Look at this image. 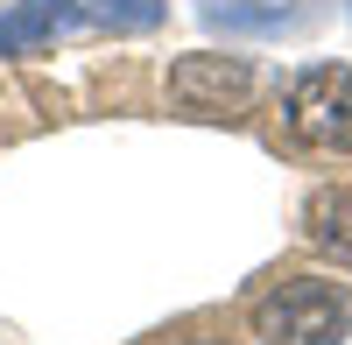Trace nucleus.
I'll return each instance as SVG.
<instances>
[{
	"instance_id": "6",
	"label": "nucleus",
	"mask_w": 352,
	"mask_h": 345,
	"mask_svg": "<svg viewBox=\"0 0 352 345\" xmlns=\"http://www.w3.org/2000/svg\"><path fill=\"white\" fill-rule=\"evenodd\" d=\"M99 21H113V28H155L162 21V0H99Z\"/></svg>"
},
{
	"instance_id": "2",
	"label": "nucleus",
	"mask_w": 352,
	"mask_h": 345,
	"mask_svg": "<svg viewBox=\"0 0 352 345\" xmlns=\"http://www.w3.org/2000/svg\"><path fill=\"white\" fill-rule=\"evenodd\" d=\"M282 120L289 134L317 155H345L352 148V71L345 64H310L289 78L282 92Z\"/></svg>"
},
{
	"instance_id": "7",
	"label": "nucleus",
	"mask_w": 352,
	"mask_h": 345,
	"mask_svg": "<svg viewBox=\"0 0 352 345\" xmlns=\"http://www.w3.org/2000/svg\"><path fill=\"white\" fill-rule=\"evenodd\" d=\"M240 8H247V0H204V14H212V21H232ZM282 8H289V0H261V14H282Z\"/></svg>"
},
{
	"instance_id": "1",
	"label": "nucleus",
	"mask_w": 352,
	"mask_h": 345,
	"mask_svg": "<svg viewBox=\"0 0 352 345\" xmlns=\"http://www.w3.org/2000/svg\"><path fill=\"white\" fill-rule=\"evenodd\" d=\"M345 331H352V296L338 282H317V275L275 282L254 303V338L261 345H338Z\"/></svg>"
},
{
	"instance_id": "3",
	"label": "nucleus",
	"mask_w": 352,
	"mask_h": 345,
	"mask_svg": "<svg viewBox=\"0 0 352 345\" xmlns=\"http://www.w3.org/2000/svg\"><path fill=\"white\" fill-rule=\"evenodd\" d=\"M254 99V64L232 49H190L169 64V106L190 120H240Z\"/></svg>"
},
{
	"instance_id": "5",
	"label": "nucleus",
	"mask_w": 352,
	"mask_h": 345,
	"mask_svg": "<svg viewBox=\"0 0 352 345\" xmlns=\"http://www.w3.org/2000/svg\"><path fill=\"white\" fill-rule=\"evenodd\" d=\"M303 233L317 254H331L338 268H352V190H317L310 205H303Z\"/></svg>"
},
{
	"instance_id": "4",
	"label": "nucleus",
	"mask_w": 352,
	"mask_h": 345,
	"mask_svg": "<svg viewBox=\"0 0 352 345\" xmlns=\"http://www.w3.org/2000/svg\"><path fill=\"white\" fill-rule=\"evenodd\" d=\"M64 28H78V0H14L0 14V56H21V49H43L56 43Z\"/></svg>"
}]
</instances>
